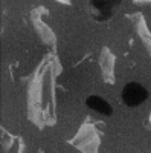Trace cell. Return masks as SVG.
I'll return each instance as SVG.
<instances>
[{"mask_svg": "<svg viewBox=\"0 0 151 153\" xmlns=\"http://www.w3.org/2000/svg\"><path fill=\"white\" fill-rule=\"evenodd\" d=\"M148 98L147 89L139 83H128L122 89V101L128 107H137Z\"/></svg>", "mask_w": 151, "mask_h": 153, "instance_id": "obj_1", "label": "cell"}, {"mask_svg": "<svg viewBox=\"0 0 151 153\" xmlns=\"http://www.w3.org/2000/svg\"><path fill=\"white\" fill-rule=\"evenodd\" d=\"M119 2L121 0H90V9L96 20H107Z\"/></svg>", "mask_w": 151, "mask_h": 153, "instance_id": "obj_2", "label": "cell"}, {"mask_svg": "<svg viewBox=\"0 0 151 153\" xmlns=\"http://www.w3.org/2000/svg\"><path fill=\"white\" fill-rule=\"evenodd\" d=\"M85 104L89 106L92 110L101 113V115H105V117H108V115H111L113 109L110 107V104L107 103V101L104 98H101L98 95H93V97H89L85 100Z\"/></svg>", "mask_w": 151, "mask_h": 153, "instance_id": "obj_3", "label": "cell"}]
</instances>
